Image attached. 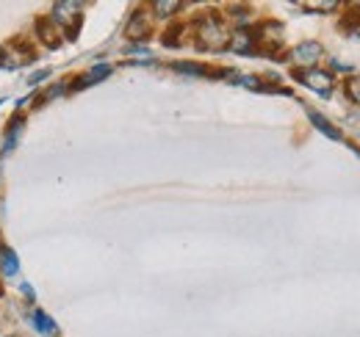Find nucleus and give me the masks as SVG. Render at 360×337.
<instances>
[{
    "label": "nucleus",
    "mask_w": 360,
    "mask_h": 337,
    "mask_svg": "<svg viewBox=\"0 0 360 337\" xmlns=\"http://www.w3.org/2000/svg\"><path fill=\"white\" fill-rule=\"evenodd\" d=\"M197 44L202 50H222L230 44V28L222 22L219 14H205L197 20Z\"/></svg>",
    "instance_id": "nucleus-1"
},
{
    "label": "nucleus",
    "mask_w": 360,
    "mask_h": 337,
    "mask_svg": "<svg viewBox=\"0 0 360 337\" xmlns=\"http://www.w3.org/2000/svg\"><path fill=\"white\" fill-rule=\"evenodd\" d=\"M81 3L75 0H61V3H53V11H50V20L58 25V28H70V37H75V25L81 20Z\"/></svg>",
    "instance_id": "nucleus-2"
},
{
    "label": "nucleus",
    "mask_w": 360,
    "mask_h": 337,
    "mask_svg": "<svg viewBox=\"0 0 360 337\" xmlns=\"http://www.w3.org/2000/svg\"><path fill=\"white\" fill-rule=\"evenodd\" d=\"M297 81L302 86H308L311 91L316 94H324V97H330V91H333V75L330 72H324V70H302V72H297Z\"/></svg>",
    "instance_id": "nucleus-3"
},
{
    "label": "nucleus",
    "mask_w": 360,
    "mask_h": 337,
    "mask_svg": "<svg viewBox=\"0 0 360 337\" xmlns=\"http://www.w3.org/2000/svg\"><path fill=\"white\" fill-rule=\"evenodd\" d=\"M321 44L319 42H302L294 47V53H291V61L294 64H300V67H305V70H314V64L321 58Z\"/></svg>",
    "instance_id": "nucleus-4"
},
{
    "label": "nucleus",
    "mask_w": 360,
    "mask_h": 337,
    "mask_svg": "<svg viewBox=\"0 0 360 337\" xmlns=\"http://www.w3.org/2000/svg\"><path fill=\"white\" fill-rule=\"evenodd\" d=\"M233 53L238 55H252L255 53V34L247 31V28H238V31H230V44H227Z\"/></svg>",
    "instance_id": "nucleus-5"
},
{
    "label": "nucleus",
    "mask_w": 360,
    "mask_h": 337,
    "mask_svg": "<svg viewBox=\"0 0 360 337\" xmlns=\"http://www.w3.org/2000/svg\"><path fill=\"white\" fill-rule=\"evenodd\" d=\"M37 37L47 44V47H58L61 37H58V25L50 20V17H39L37 20Z\"/></svg>",
    "instance_id": "nucleus-6"
},
{
    "label": "nucleus",
    "mask_w": 360,
    "mask_h": 337,
    "mask_svg": "<svg viewBox=\"0 0 360 337\" xmlns=\"http://www.w3.org/2000/svg\"><path fill=\"white\" fill-rule=\"evenodd\" d=\"M17 274H20V260H17L14 249L0 246V277L11 279V277H17Z\"/></svg>",
    "instance_id": "nucleus-7"
},
{
    "label": "nucleus",
    "mask_w": 360,
    "mask_h": 337,
    "mask_svg": "<svg viewBox=\"0 0 360 337\" xmlns=\"http://www.w3.org/2000/svg\"><path fill=\"white\" fill-rule=\"evenodd\" d=\"M128 37L131 39H144L147 34H150V20H147V14L139 8V11H134V17L128 20Z\"/></svg>",
    "instance_id": "nucleus-8"
},
{
    "label": "nucleus",
    "mask_w": 360,
    "mask_h": 337,
    "mask_svg": "<svg viewBox=\"0 0 360 337\" xmlns=\"http://www.w3.org/2000/svg\"><path fill=\"white\" fill-rule=\"evenodd\" d=\"M111 75V67L108 64H100V67H94V70H89L84 78H78L75 84H72V88H86V86L97 84V81H105Z\"/></svg>",
    "instance_id": "nucleus-9"
},
{
    "label": "nucleus",
    "mask_w": 360,
    "mask_h": 337,
    "mask_svg": "<svg viewBox=\"0 0 360 337\" xmlns=\"http://www.w3.org/2000/svg\"><path fill=\"white\" fill-rule=\"evenodd\" d=\"M308 117H311V122H314L316 130H321V133H324L327 138H333V141H344V136H341V130H338V127H335V125H330V122H327V119H324L321 114H316V111H311Z\"/></svg>",
    "instance_id": "nucleus-10"
},
{
    "label": "nucleus",
    "mask_w": 360,
    "mask_h": 337,
    "mask_svg": "<svg viewBox=\"0 0 360 337\" xmlns=\"http://www.w3.org/2000/svg\"><path fill=\"white\" fill-rule=\"evenodd\" d=\"M22 127H25V119H22V117H11V122L6 127V152H11V150L17 147Z\"/></svg>",
    "instance_id": "nucleus-11"
},
{
    "label": "nucleus",
    "mask_w": 360,
    "mask_h": 337,
    "mask_svg": "<svg viewBox=\"0 0 360 337\" xmlns=\"http://www.w3.org/2000/svg\"><path fill=\"white\" fill-rule=\"evenodd\" d=\"M31 324H34V326H37L42 335H53V332H56V324L47 318L42 310H34V315H31Z\"/></svg>",
    "instance_id": "nucleus-12"
},
{
    "label": "nucleus",
    "mask_w": 360,
    "mask_h": 337,
    "mask_svg": "<svg viewBox=\"0 0 360 337\" xmlns=\"http://www.w3.org/2000/svg\"><path fill=\"white\" fill-rule=\"evenodd\" d=\"M183 3H178V0H155L153 3V8H155V14L158 17H169V14H175Z\"/></svg>",
    "instance_id": "nucleus-13"
},
{
    "label": "nucleus",
    "mask_w": 360,
    "mask_h": 337,
    "mask_svg": "<svg viewBox=\"0 0 360 337\" xmlns=\"http://www.w3.org/2000/svg\"><path fill=\"white\" fill-rule=\"evenodd\" d=\"M172 70H178V72H188V75H205V72H208L205 67H200V64H188V61H178V64H172Z\"/></svg>",
    "instance_id": "nucleus-14"
},
{
    "label": "nucleus",
    "mask_w": 360,
    "mask_h": 337,
    "mask_svg": "<svg viewBox=\"0 0 360 337\" xmlns=\"http://www.w3.org/2000/svg\"><path fill=\"white\" fill-rule=\"evenodd\" d=\"M347 94H349V100H355V103L360 105V75L347 81Z\"/></svg>",
    "instance_id": "nucleus-15"
},
{
    "label": "nucleus",
    "mask_w": 360,
    "mask_h": 337,
    "mask_svg": "<svg viewBox=\"0 0 360 337\" xmlns=\"http://www.w3.org/2000/svg\"><path fill=\"white\" fill-rule=\"evenodd\" d=\"M47 75H50V72H37V75H34V78H31V81H28V84L34 86V84H42V81H45Z\"/></svg>",
    "instance_id": "nucleus-16"
},
{
    "label": "nucleus",
    "mask_w": 360,
    "mask_h": 337,
    "mask_svg": "<svg viewBox=\"0 0 360 337\" xmlns=\"http://www.w3.org/2000/svg\"><path fill=\"white\" fill-rule=\"evenodd\" d=\"M22 293H25V298H34V288L31 285H22Z\"/></svg>",
    "instance_id": "nucleus-17"
},
{
    "label": "nucleus",
    "mask_w": 360,
    "mask_h": 337,
    "mask_svg": "<svg viewBox=\"0 0 360 337\" xmlns=\"http://www.w3.org/2000/svg\"><path fill=\"white\" fill-rule=\"evenodd\" d=\"M3 55H6V53H3V47H0V61H3Z\"/></svg>",
    "instance_id": "nucleus-18"
}]
</instances>
